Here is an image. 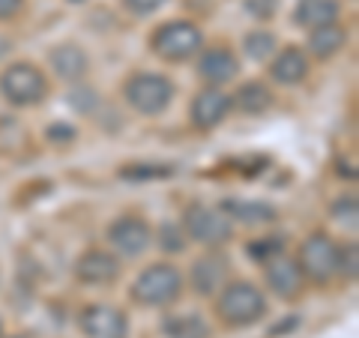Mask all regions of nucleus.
Returning a JSON list of instances; mask_svg holds the SVG:
<instances>
[{
    "label": "nucleus",
    "instance_id": "1",
    "mask_svg": "<svg viewBox=\"0 0 359 338\" xmlns=\"http://www.w3.org/2000/svg\"><path fill=\"white\" fill-rule=\"evenodd\" d=\"M212 311L222 326L228 330H249L269 314V299L264 288H257L249 278H228L222 290L212 297Z\"/></svg>",
    "mask_w": 359,
    "mask_h": 338
},
{
    "label": "nucleus",
    "instance_id": "2",
    "mask_svg": "<svg viewBox=\"0 0 359 338\" xmlns=\"http://www.w3.org/2000/svg\"><path fill=\"white\" fill-rule=\"evenodd\" d=\"M186 276L171 261H156L144 266L129 285V302L138 309H168L183 297Z\"/></svg>",
    "mask_w": 359,
    "mask_h": 338
},
{
    "label": "nucleus",
    "instance_id": "3",
    "mask_svg": "<svg viewBox=\"0 0 359 338\" xmlns=\"http://www.w3.org/2000/svg\"><path fill=\"white\" fill-rule=\"evenodd\" d=\"M123 102L129 105V111L141 117H162L171 108L174 96H177V84L168 78L165 72H150V69H138L123 78L120 87Z\"/></svg>",
    "mask_w": 359,
    "mask_h": 338
},
{
    "label": "nucleus",
    "instance_id": "4",
    "mask_svg": "<svg viewBox=\"0 0 359 338\" xmlns=\"http://www.w3.org/2000/svg\"><path fill=\"white\" fill-rule=\"evenodd\" d=\"M147 45L159 60L177 66V63L195 60L201 48L207 45V39H204V30H201L192 18H171V21H162V25L150 33Z\"/></svg>",
    "mask_w": 359,
    "mask_h": 338
},
{
    "label": "nucleus",
    "instance_id": "5",
    "mask_svg": "<svg viewBox=\"0 0 359 338\" xmlns=\"http://www.w3.org/2000/svg\"><path fill=\"white\" fill-rule=\"evenodd\" d=\"M0 96L13 108H36L51 96V78L36 63L13 60L0 72Z\"/></svg>",
    "mask_w": 359,
    "mask_h": 338
},
{
    "label": "nucleus",
    "instance_id": "6",
    "mask_svg": "<svg viewBox=\"0 0 359 338\" xmlns=\"http://www.w3.org/2000/svg\"><path fill=\"white\" fill-rule=\"evenodd\" d=\"M186 236L204 249H224L233 236H237V224H233L219 207H210L204 201H189L183 216H180Z\"/></svg>",
    "mask_w": 359,
    "mask_h": 338
},
{
    "label": "nucleus",
    "instance_id": "7",
    "mask_svg": "<svg viewBox=\"0 0 359 338\" xmlns=\"http://www.w3.org/2000/svg\"><path fill=\"white\" fill-rule=\"evenodd\" d=\"M339 255H341V243L332 234L311 231L299 243L297 264L302 269V276H306V281H311L318 288H327L339 278Z\"/></svg>",
    "mask_w": 359,
    "mask_h": 338
},
{
    "label": "nucleus",
    "instance_id": "8",
    "mask_svg": "<svg viewBox=\"0 0 359 338\" xmlns=\"http://www.w3.org/2000/svg\"><path fill=\"white\" fill-rule=\"evenodd\" d=\"M105 240L117 257H141L153 245V224L138 212H123L108 224Z\"/></svg>",
    "mask_w": 359,
    "mask_h": 338
},
{
    "label": "nucleus",
    "instance_id": "9",
    "mask_svg": "<svg viewBox=\"0 0 359 338\" xmlns=\"http://www.w3.org/2000/svg\"><path fill=\"white\" fill-rule=\"evenodd\" d=\"M243 63L231 45H204L195 58V75L204 87H224L240 78Z\"/></svg>",
    "mask_w": 359,
    "mask_h": 338
},
{
    "label": "nucleus",
    "instance_id": "10",
    "mask_svg": "<svg viewBox=\"0 0 359 338\" xmlns=\"http://www.w3.org/2000/svg\"><path fill=\"white\" fill-rule=\"evenodd\" d=\"M75 281L81 285H90V288H105V285H117L120 276H123V257H117L111 249H87L75 257Z\"/></svg>",
    "mask_w": 359,
    "mask_h": 338
},
{
    "label": "nucleus",
    "instance_id": "11",
    "mask_svg": "<svg viewBox=\"0 0 359 338\" xmlns=\"http://www.w3.org/2000/svg\"><path fill=\"white\" fill-rule=\"evenodd\" d=\"M228 278H231V257L222 249H207L201 257H195L192 269H189V288L201 299H212Z\"/></svg>",
    "mask_w": 359,
    "mask_h": 338
},
{
    "label": "nucleus",
    "instance_id": "12",
    "mask_svg": "<svg viewBox=\"0 0 359 338\" xmlns=\"http://www.w3.org/2000/svg\"><path fill=\"white\" fill-rule=\"evenodd\" d=\"M231 111V93L224 87H201L189 102V123L195 132H212L228 120Z\"/></svg>",
    "mask_w": 359,
    "mask_h": 338
},
{
    "label": "nucleus",
    "instance_id": "13",
    "mask_svg": "<svg viewBox=\"0 0 359 338\" xmlns=\"http://www.w3.org/2000/svg\"><path fill=\"white\" fill-rule=\"evenodd\" d=\"M264 285L266 290L273 294L276 299L282 302H297L302 294H306V276L297 264V257H287V255H278L273 261L264 264Z\"/></svg>",
    "mask_w": 359,
    "mask_h": 338
},
{
    "label": "nucleus",
    "instance_id": "14",
    "mask_svg": "<svg viewBox=\"0 0 359 338\" xmlns=\"http://www.w3.org/2000/svg\"><path fill=\"white\" fill-rule=\"evenodd\" d=\"M78 326L87 338H129L126 311L108 302H90L78 314Z\"/></svg>",
    "mask_w": 359,
    "mask_h": 338
},
{
    "label": "nucleus",
    "instance_id": "15",
    "mask_svg": "<svg viewBox=\"0 0 359 338\" xmlns=\"http://www.w3.org/2000/svg\"><path fill=\"white\" fill-rule=\"evenodd\" d=\"M311 72V58L302 45H282L273 58H269V78L282 87H297L309 78Z\"/></svg>",
    "mask_w": 359,
    "mask_h": 338
},
{
    "label": "nucleus",
    "instance_id": "16",
    "mask_svg": "<svg viewBox=\"0 0 359 338\" xmlns=\"http://www.w3.org/2000/svg\"><path fill=\"white\" fill-rule=\"evenodd\" d=\"M48 66L63 84H78L90 72V58L78 42H57L48 48Z\"/></svg>",
    "mask_w": 359,
    "mask_h": 338
},
{
    "label": "nucleus",
    "instance_id": "17",
    "mask_svg": "<svg viewBox=\"0 0 359 338\" xmlns=\"http://www.w3.org/2000/svg\"><path fill=\"white\" fill-rule=\"evenodd\" d=\"M219 210L233 224H249V228H264V224L278 222V207L266 201H249V198H228L222 201Z\"/></svg>",
    "mask_w": 359,
    "mask_h": 338
},
{
    "label": "nucleus",
    "instance_id": "18",
    "mask_svg": "<svg viewBox=\"0 0 359 338\" xmlns=\"http://www.w3.org/2000/svg\"><path fill=\"white\" fill-rule=\"evenodd\" d=\"M306 54L311 60H332V58H339V54L347 48V27L339 25V21H332V25H320V27H314L309 30V36H306Z\"/></svg>",
    "mask_w": 359,
    "mask_h": 338
},
{
    "label": "nucleus",
    "instance_id": "19",
    "mask_svg": "<svg viewBox=\"0 0 359 338\" xmlns=\"http://www.w3.org/2000/svg\"><path fill=\"white\" fill-rule=\"evenodd\" d=\"M231 105H233V111H240L245 117H261L276 105V93H273V87L264 81H243L231 93Z\"/></svg>",
    "mask_w": 359,
    "mask_h": 338
},
{
    "label": "nucleus",
    "instance_id": "20",
    "mask_svg": "<svg viewBox=\"0 0 359 338\" xmlns=\"http://www.w3.org/2000/svg\"><path fill=\"white\" fill-rule=\"evenodd\" d=\"M290 18H294V27H302V30L332 25V21L341 18V0H297Z\"/></svg>",
    "mask_w": 359,
    "mask_h": 338
},
{
    "label": "nucleus",
    "instance_id": "21",
    "mask_svg": "<svg viewBox=\"0 0 359 338\" xmlns=\"http://www.w3.org/2000/svg\"><path fill=\"white\" fill-rule=\"evenodd\" d=\"M243 51L249 60L257 63H269V58L278 51V36L266 27H252L249 33L243 36Z\"/></svg>",
    "mask_w": 359,
    "mask_h": 338
},
{
    "label": "nucleus",
    "instance_id": "22",
    "mask_svg": "<svg viewBox=\"0 0 359 338\" xmlns=\"http://www.w3.org/2000/svg\"><path fill=\"white\" fill-rule=\"evenodd\" d=\"M168 338H210V326L198 318V314H177V318L165 320Z\"/></svg>",
    "mask_w": 359,
    "mask_h": 338
},
{
    "label": "nucleus",
    "instance_id": "23",
    "mask_svg": "<svg viewBox=\"0 0 359 338\" xmlns=\"http://www.w3.org/2000/svg\"><path fill=\"white\" fill-rule=\"evenodd\" d=\"M153 243L168 255H180V252H186L189 236H186V231H183V224L180 222H162L159 228L153 231Z\"/></svg>",
    "mask_w": 359,
    "mask_h": 338
},
{
    "label": "nucleus",
    "instance_id": "24",
    "mask_svg": "<svg viewBox=\"0 0 359 338\" xmlns=\"http://www.w3.org/2000/svg\"><path fill=\"white\" fill-rule=\"evenodd\" d=\"M245 255H249L255 264L264 266L266 261H273V257L285 255V236H273V234L257 236V240H252L249 245H245Z\"/></svg>",
    "mask_w": 359,
    "mask_h": 338
},
{
    "label": "nucleus",
    "instance_id": "25",
    "mask_svg": "<svg viewBox=\"0 0 359 338\" xmlns=\"http://www.w3.org/2000/svg\"><path fill=\"white\" fill-rule=\"evenodd\" d=\"M66 102H69V105L78 111V114L90 117V114H96V108H99V105H102V96H99L90 84L78 81V84L69 87V96H66Z\"/></svg>",
    "mask_w": 359,
    "mask_h": 338
},
{
    "label": "nucleus",
    "instance_id": "26",
    "mask_svg": "<svg viewBox=\"0 0 359 338\" xmlns=\"http://www.w3.org/2000/svg\"><path fill=\"white\" fill-rule=\"evenodd\" d=\"M330 216L335 222L347 224V228H356V216H359V204H356V195H341L335 204L330 207Z\"/></svg>",
    "mask_w": 359,
    "mask_h": 338
},
{
    "label": "nucleus",
    "instance_id": "27",
    "mask_svg": "<svg viewBox=\"0 0 359 338\" xmlns=\"http://www.w3.org/2000/svg\"><path fill=\"white\" fill-rule=\"evenodd\" d=\"M339 276L344 278V281H356V276H359V245L356 243H347V245H341V255H339Z\"/></svg>",
    "mask_w": 359,
    "mask_h": 338
},
{
    "label": "nucleus",
    "instance_id": "28",
    "mask_svg": "<svg viewBox=\"0 0 359 338\" xmlns=\"http://www.w3.org/2000/svg\"><path fill=\"white\" fill-rule=\"evenodd\" d=\"M243 6L257 21H273L278 13V0H243Z\"/></svg>",
    "mask_w": 359,
    "mask_h": 338
},
{
    "label": "nucleus",
    "instance_id": "29",
    "mask_svg": "<svg viewBox=\"0 0 359 338\" xmlns=\"http://www.w3.org/2000/svg\"><path fill=\"white\" fill-rule=\"evenodd\" d=\"M120 4H123V9H126L129 15L147 18V15H153V13H159V9L168 4V0H120Z\"/></svg>",
    "mask_w": 359,
    "mask_h": 338
},
{
    "label": "nucleus",
    "instance_id": "30",
    "mask_svg": "<svg viewBox=\"0 0 359 338\" xmlns=\"http://www.w3.org/2000/svg\"><path fill=\"white\" fill-rule=\"evenodd\" d=\"M123 177H129V180H141V177H171V168H162V165H129V168H123L120 171Z\"/></svg>",
    "mask_w": 359,
    "mask_h": 338
},
{
    "label": "nucleus",
    "instance_id": "31",
    "mask_svg": "<svg viewBox=\"0 0 359 338\" xmlns=\"http://www.w3.org/2000/svg\"><path fill=\"white\" fill-rule=\"evenodd\" d=\"M27 9V0H0V21H15Z\"/></svg>",
    "mask_w": 359,
    "mask_h": 338
},
{
    "label": "nucleus",
    "instance_id": "32",
    "mask_svg": "<svg viewBox=\"0 0 359 338\" xmlns=\"http://www.w3.org/2000/svg\"><path fill=\"white\" fill-rule=\"evenodd\" d=\"M48 138H66V141H72L75 138V129H69V126H51L48 129Z\"/></svg>",
    "mask_w": 359,
    "mask_h": 338
},
{
    "label": "nucleus",
    "instance_id": "33",
    "mask_svg": "<svg viewBox=\"0 0 359 338\" xmlns=\"http://www.w3.org/2000/svg\"><path fill=\"white\" fill-rule=\"evenodd\" d=\"M0 335H4V330H0Z\"/></svg>",
    "mask_w": 359,
    "mask_h": 338
}]
</instances>
